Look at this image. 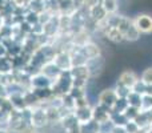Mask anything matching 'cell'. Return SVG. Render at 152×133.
<instances>
[{
	"label": "cell",
	"instance_id": "6da1fadb",
	"mask_svg": "<svg viewBox=\"0 0 152 133\" xmlns=\"http://www.w3.org/2000/svg\"><path fill=\"white\" fill-rule=\"evenodd\" d=\"M71 88H72V76L69 72H61V75L56 80H53L52 85H51L52 94L56 97H63L66 94H68Z\"/></svg>",
	"mask_w": 152,
	"mask_h": 133
},
{
	"label": "cell",
	"instance_id": "7a4b0ae2",
	"mask_svg": "<svg viewBox=\"0 0 152 133\" xmlns=\"http://www.w3.org/2000/svg\"><path fill=\"white\" fill-rule=\"evenodd\" d=\"M50 123L48 121V115L45 108L43 107H32L29 108V125L34 128H42V126L47 125Z\"/></svg>",
	"mask_w": 152,
	"mask_h": 133
},
{
	"label": "cell",
	"instance_id": "3957f363",
	"mask_svg": "<svg viewBox=\"0 0 152 133\" xmlns=\"http://www.w3.org/2000/svg\"><path fill=\"white\" fill-rule=\"evenodd\" d=\"M52 61L58 65V68L61 70V72H69L72 69V59L71 55L67 49H60L56 51L55 56H53Z\"/></svg>",
	"mask_w": 152,
	"mask_h": 133
},
{
	"label": "cell",
	"instance_id": "277c9868",
	"mask_svg": "<svg viewBox=\"0 0 152 133\" xmlns=\"http://www.w3.org/2000/svg\"><path fill=\"white\" fill-rule=\"evenodd\" d=\"M134 25L140 32V35L152 33V16L148 13H139L135 19H132Z\"/></svg>",
	"mask_w": 152,
	"mask_h": 133
},
{
	"label": "cell",
	"instance_id": "5b68a950",
	"mask_svg": "<svg viewBox=\"0 0 152 133\" xmlns=\"http://www.w3.org/2000/svg\"><path fill=\"white\" fill-rule=\"evenodd\" d=\"M111 115H112V110L108 109V108L103 107V105L96 104L94 107V116H92V120L96 121L102 128H104L105 125H111Z\"/></svg>",
	"mask_w": 152,
	"mask_h": 133
},
{
	"label": "cell",
	"instance_id": "8992f818",
	"mask_svg": "<svg viewBox=\"0 0 152 133\" xmlns=\"http://www.w3.org/2000/svg\"><path fill=\"white\" fill-rule=\"evenodd\" d=\"M79 49H80L83 57L86 59V61L94 60V59H97V57H100V56H102V51H100L99 45L95 44L94 41L86 43L84 45L79 47Z\"/></svg>",
	"mask_w": 152,
	"mask_h": 133
},
{
	"label": "cell",
	"instance_id": "52a82bcc",
	"mask_svg": "<svg viewBox=\"0 0 152 133\" xmlns=\"http://www.w3.org/2000/svg\"><path fill=\"white\" fill-rule=\"evenodd\" d=\"M116 100H118V96H116L113 89H104L97 96V104L103 105V107L108 108V109H112Z\"/></svg>",
	"mask_w": 152,
	"mask_h": 133
},
{
	"label": "cell",
	"instance_id": "ba28073f",
	"mask_svg": "<svg viewBox=\"0 0 152 133\" xmlns=\"http://www.w3.org/2000/svg\"><path fill=\"white\" fill-rule=\"evenodd\" d=\"M52 85V80L44 76L43 73L37 72L31 75V89H48Z\"/></svg>",
	"mask_w": 152,
	"mask_h": 133
},
{
	"label": "cell",
	"instance_id": "9c48e42d",
	"mask_svg": "<svg viewBox=\"0 0 152 133\" xmlns=\"http://www.w3.org/2000/svg\"><path fill=\"white\" fill-rule=\"evenodd\" d=\"M137 81H139V77H137V75L135 72H132V70H124V72L120 73V76H119V78H118V84H120V85H123V86H127V88H129V89L134 88Z\"/></svg>",
	"mask_w": 152,
	"mask_h": 133
},
{
	"label": "cell",
	"instance_id": "30bf717a",
	"mask_svg": "<svg viewBox=\"0 0 152 133\" xmlns=\"http://www.w3.org/2000/svg\"><path fill=\"white\" fill-rule=\"evenodd\" d=\"M74 116L80 124L88 123V121L92 120V116H94V107L87 105V107L75 108L74 109Z\"/></svg>",
	"mask_w": 152,
	"mask_h": 133
},
{
	"label": "cell",
	"instance_id": "8fae6325",
	"mask_svg": "<svg viewBox=\"0 0 152 133\" xmlns=\"http://www.w3.org/2000/svg\"><path fill=\"white\" fill-rule=\"evenodd\" d=\"M39 72L43 73L44 76H47V77L50 78V80H52V81L56 80V78L61 75V70L59 69L58 65H56L53 61H48V63H45L44 65L40 68Z\"/></svg>",
	"mask_w": 152,
	"mask_h": 133
},
{
	"label": "cell",
	"instance_id": "7c38bea8",
	"mask_svg": "<svg viewBox=\"0 0 152 133\" xmlns=\"http://www.w3.org/2000/svg\"><path fill=\"white\" fill-rule=\"evenodd\" d=\"M72 78L74 80H83V81H88L91 78V72H89L88 67L84 65H75L72 67V69L69 70Z\"/></svg>",
	"mask_w": 152,
	"mask_h": 133
},
{
	"label": "cell",
	"instance_id": "4fadbf2b",
	"mask_svg": "<svg viewBox=\"0 0 152 133\" xmlns=\"http://www.w3.org/2000/svg\"><path fill=\"white\" fill-rule=\"evenodd\" d=\"M102 33L104 35V36L107 37L110 41H112V43H121V41H124L123 33H121V32L119 31L116 27L110 25V24H108V27H105V28L103 29Z\"/></svg>",
	"mask_w": 152,
	"mask_h": 133
},
{
	"label": "cell",
	"instance_id": "5bb4252c",
	"mask_svg": "<svg viewBox=\"0 0 152 133\" xmlns=\"http://www.w3.org/2000/svg\"><path fill=\"white\" fill-rule=\"evenodd\" d=\"M107 12L104 11V8L102 7V4H97V5H94V7H91L88 9V17L91 19L92 21H94L95 24L99 23L100 20H103V19L107 17Z\"/></svg>",
	"mask_w": 152,
	"mask_h": 133
},
{
	"label": "cell",
	"instance_id": "9a60e30c",
	"mask_svg": "<svg viewBox=\"0 0 152 133\" xmlns=\"http://www.w3.org/2000/svg\"><path fill=\"white\" fill-rule=\"evenodd\" d=\"M134 121L139 125L140 129H148L152 125V118L148 110H140V113Z\"/></svg>",
	"mask_w": 152,
	"mask_h": 133
},
{
	"label": "cell",
	"instance_id": "2e32d148",
	"mask_svg": "<svg viewBox=\"0 0 152 133\" xmlns=\"http://www.w3.org/2000/svg\"><path fill=\"white\" fill-rule=\"evenodd\" d=\"M127 101H128V104L131 107L139 108V109H142V107H143V96L140 93H137V92L132 91V89L129 92V94L127 96Z\"/></svg>",
	"mask_w": 152,
	"mask_h": 133
},
{
	"label": "cell",
	"instance_id": "e0dca14e",
	"mask_svg": "<svg viewBox=\"0 0 152 133\" xmlns=\"http://www.w3.org/2000/svg\"><path fill=\"white\" fill-rule=\"evenodd\" d=\"M100 131H102V126L94 120L88 121V123L80 124V132L81 133H99Z\"/></svg>",
	"mask_w": 152,
	"mask_h": 133
},
{
	"label": "cell",
	"instance_id": "ac0fdd59",
	"mask_svg": "<svg viewBox=\"0 0 152 133\" xmlns=\"http://www.w3.org/2000/svg\"><path fill=\"white\" fill-rule=\"evenodd\" d=\"M102 7L107 12V15H115L118 12V0H103Z\"/></svg>",
	"mask_w": 152,
	"mask_h": 133
},
{
	"label": "cell",
	"instance_id": "d6986e66",
	"mask_svg": "<svg viewBox=\"0 0 152 133\" xmlns=\"http://www.w3.org/2000/svg\"><path fill=\"white\" fill-rule=\"evenodd\" d=\"M127 117L123 113H112L111 115V126H124L127 124Z\"/></svg>",
	"mask_w": 152,
	"mask_h": 133
},
{
	"label": "cell",
	"instance_id": "ffe728a7",
	"mask_svg": "<svg viewBox=\"0 0 152 133\" xmlns=\"http://www.w3.org/2000/svg\"><path fill=\"white\" fill-rule=\"evenodd\" d=\"M129 107L127 99H118L115 102V105L112 107V113H124V110Z\"/></svg>",
	"mask_w": 152,
	"mask_h": 133
},
{
	"label": "cell",
	"instance_id": "44dd1931",
	"mask_svg": "<svg viewBox=\"0 0 152 133\" xmlns=\"http://www.w3.org/2000/svg\"><path fill=\"white\" fill-rule=\"evenodd\" d=\"M139 37H140V32L137 31L134 24H132L131 28L124 33V40H127V41H136V40H139Z\"/></svg>",
	"mask_w": 152,
	"mask_h": 133
},
{
	"label": "cell",
	"instance_id": "7402d4cb",
	"mask_svg": "<svg viewBox=\"0 0 152 133\" xmlns=\"http://www.w3.org/2000/svg\"><path fill=\"white\" fill-rule=\"evenodd\" d=\"M113 91H115V93H116V96H118V99H127V96L129 94L131 89L116 83V86L113 88Z\"/></svg>",
	"mask_w": 152,
	"mask_h": 133
},
{
	"label": "cell",
	"instance_id": "603a6c76",
	"mask_svg": "<svg viewBox=\"0 0 152 133\" xmlns=\"http://www.w3.org/2000/svg\"><path fill=\"white\" fill-rule=\"evenodd\" d=\"M140 110H142V109H139V108H135V107H131V105H129V107L127 108L126 110H124L123 115L127 117V120H135V118L137 117V115L140 113Z\"/></svg>",
	"mask_w": 152,
	"mask_h": 133
},
{
	"label": "cell",
	"instance_id": "cb8c5ba5",
	"mask_svg": "<svg viewBox=\"0 0 152 133\" xmlns=\"http://www.w3.org/2000/svg\"><path fill=\"white\" fill-rule=\"evenodd\" d=\"M140 81L144 83L145 85H152V67L143 70L142 76H140Z\"/></svg>",
	"mask_w": 152,
	"mask_h": 133
},
{
	"label": "cell",
	"instance_id": "d4e9b609",
	"mask_svg": "<svg viewBox=\"0 0 152 133\" xmlns=\"http://www.w3.org/2000/svg\"><path fill=\"white\" fill-rule=\"evenodd\" d=\"M124 128H126L127 133H137L140 131L139 125H137L134 120H128V121H127V124L124 125Z\"/></svg>",
	"mask_w": 152,
	"mask_h": 133
},
{
	"label": "cell",
	"instance_id": "484cf974",
	"mask_svg": "<svg viewBox=\"0 0 152 133\" xmlns=\"http://www.w3.org/2000/svg\"><path fill=\"white\" fill-rule=\"evenodd\" d=\"M152 109V96H143V107L142 110Z\"/></svg>",
	"mask_w": 152,
	"mask_h": 133
},
{
	"label": "cell",
	"instance_id": "4316f807",
	"mask_svg": "<svg viewBox=\"0 0 152 133\" xmlns=\"http://www.w3.org/2000/svg\"><path fill=\"white\" fill-rule=\"evenodd\" d=\"M103 0H84V4L83 7H86L87 9H89L91 7H94V5H97V4H102Z\"/></svg>",
	"mask_w": 152,
	"mask_h": 133
},
{
	"label": "cell",
	"instance_id": "83f0119b",
	"mask_svg": "<svg viewBox=\"0 0 152 133\" xmlns=\"http://www.w3.org/2000/svg\"><path fill=\"white\" fill-rule=\"evenodd\" d=\"M110 133H127L124 126H111Z\"/></svg>",
	"mask_w": 152,
	"mask_h": 133
},
{
	"label": "cell",
	"instance_id": "f1b7e54d",
	"mask_svg": "<svg viewBox=\"0 0 152 133\" xmlns=\"http://www.w3.org/2000/svg\"><path fill=\"white\" fill-rule=\"evenodd\" d=\"M0 133H11V131H8V129H0Z\"/></svg>",
	"mask_w": 152,
	"mask_h": 133
},
{
	"label": "cell",
	"instance_id": "f546056e",
	"mask_svg": "<svg viewBox=\"0 0 152 133\" xmlns=\"http://www.w3.org/2000/svg\"><path fill=\"white\" fill-rule=\"evenodd\" d=\"M99 133H110V131H104V128H102V131H100Z\"/></svg>",
	"mask_w": 152,
	"mask_h": 133
},
{
	"label": "cell",
	"instance_id": "4dcf8cb0",
	"mask_svg": "<svg viewBox=\"0 0 152 133\" xmlns=\"http://www.w3.org/2000/svg\"><path fill=\"white\" fill-rule=\"evenodd\" d=\"M147 133H152V125L148 128V131H147Z\"/></svg>",
	"mask_w": 152,
	"mask_h": 133
},
{
	"label": "cell",
	"instance_id": "1f68e13d",
	"mask_svg": "<svg viewBox=\"0 0 152 133\" xmlns=\"http://www.w3.org/2000/svg\"><path fill=\"white\" fill-rule=\"evenodd\" d=\"M148 112H150V115H151V118H152V109H150V110H148Z\"/></svg>",
	"mask_w": 152,
	"mask_h": 133
}]
</instances>
